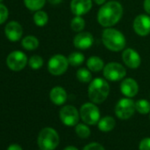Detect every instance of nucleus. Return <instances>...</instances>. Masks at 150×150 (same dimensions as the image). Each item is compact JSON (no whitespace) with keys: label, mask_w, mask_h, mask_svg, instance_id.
I'll use <instances>...</instances> for the list:
<instances>
[{"label":"nucleus","mask_w":150,"mask_h":150,"mask_svg":"<svg viewBox=\"0 0 150 150\" xmlns=\"http://www.w3.org/2000/svg\"><path fill=\"white\" fill-rule=\"evenodd\" d=\"M123 15V7L117 1H109L102 6L97 13L98 23L104 28L116 25Z\"/></svg>","instance_id":"1"},{"label":"nucleus","mask_w":150,"mask_h":150,"mask_svg":"<svg viewBox=\"0 0 150 150\" xmlns=\"http://www.w3.org/2000/svg\"><path fill=\"white\" fill-rule=\"evenodd\" d=\"M102 41L103 45L110 50L114 52L121 51L126 45L125 35L118 30L112 28H106L102 34Z\"/></svg>","instance_id":"2"},{"label":"nucleus","mask_w":150,"mask_h":150,"mask_svg":"<svg viewBox=\"0 0 150 150\" xmlns=\"http://www.w3.org/2000/svg\"><path fill=\"white\" fill-rule=\"evenodd\" d=\"M110 94V85L103 78L92 80L88 87V97L94 103H103Z\"/></svg>","instance_id":"3"},{"label":"nucleus","mask_w":150,"mask_h":150,"mask_svg":"<svg viewBox=\"0 0 150 150\" xmlns=\"http://www.w3.org/2000/svg\"><path fill=\"white\" fill-rule=\"evenodd\" d=\"M37 143L41 150H54L59 144L58 133L53 128H43L39 133Z\"/></svg>","instance_id":"4"},{"label":"nucleus","mask_w":150,"mask_h":150,"mask_svg":"<svg viewBox=\"0 0 150 150\" xmlns=\"http://www.w3.org/2000/svg\"><path fill=\"white\" fill-rule=\"evenodd\" d=\"M81 119L87 125H94L98 124L100 120V110L94 103H84L80 110Z\"/></svg>","instance_id":"5"},{"label":"nucleus","mask_w":150,"mask_h":150,"mask_svg":"<svg viewBox=\"0 0 150 150\" xmlns=\"http://www.w3.org/2000/svg\"><path fill=\"white\" fill-rule=\"evenodd\" d=\"M125 68L121 64L117 62H110L103 68V76L107 81H119L125 77Z\"/></svg>","instance_id":"6"},{"label":"nucleus","mask_w":150,"mask_h":150,"mask_svg":"<svg viewBox=\"0 0 150 150\" xmlns=\"http://www.w3.org/2000/svg\"><path fill=\"white\" fill-rule=\"evenodd\" d=\"M135 110V103L129 97L120 99L115 107L116 116L123 120L130 118Z\"/></svg>","instance_id":"7"},{"label":"nucleus","mask_w":150,"mask_h":150,"mask_svg":"<svg viewBox=\"0 0 150 150\" xmlns=\"http://www.w3.org/2000/svg\"><path fill=\"white\" fill-rule=\"evenodd\" d=\"M69 65L68 58L63 55L57 54L50 57L48 62V70L49 71L55 76L64 74Z\"/></svg>","instance_id":"8"},{"label":"nucleus","mask_w":150,"mask_h":150,"mask_svg":"<svg viewBox=\"0 0 150 150\" xmlns=\"http://www.w3.org/2000/svg\"><path fill=\"white\" fill-rule=\"evenodd\" d=\"M27 63H28L27 55L20 50H14L11 52L6 58L7 66L12 71H19L24 69Z\"/></svg>","instance_id":"9"},{"label":"nucleus","mask_w":150,"mask_h":150,"mask_svg":"<svg viewBox=\"0 0 150 150\" xmlns=\"http://www.w3.org/2000/svg\"><path fill=\"white\" fill-rule=\"evenodd\" d=\"M80 114L78 110L74 106L66 105L64 106L59 112V117L62 123L67 126L76 125L80 119Z\"/></svg>","instance_id":"10"},{"label":"nucleus","mask_w":150,"mask_h":150,"mask_svg":"<svg viewBox=\"0 0 150 150\" xmlns=\"http://www.w3.org/2000/svg\"><path fill=\"white\" fill-rule=\"evenodd\" d=\"M133 30L139 36H146L150 33V17L139 14L133 21Z\"/></svg>","instance_id":"11"},{"label":"nucleus","mask_w":150,"mask_h":150,"mask_svg":"<svg viewBox=\"0 0 150 150\" xmlns=\"http://www.w3.org/2000/svg\"><path fill=\"white\" fill-rule=\"evenodd\" d=\"M92 5V0H71L70 8L75 16H81L91 10Z\"/></svg>","instance_id":"12"},{"label":"nucleus","mask_w":150,"mask_h":150,"mask_svg":"<svg viewBox=\"0 0 150 150\" xmlns=\"http://www.w3.org/2000/svg\"><path fill=\"white\" fill-rule=\"evenodd\" d=\"M122 58L124 63L131 69L138 68L141 64V58L139 53L132 48L125 49L122 53Z\"/></svg>","instance_id":"13"},{"label":"nucleus","mask_w":150,"mask_h":150,"mask_svg":"<svg viewBox=\"0 0 150 150\" xmlns=\"http://www.w3.org/2000/svg\"><path fill=\"white\" fill-rule=\"evenodd\" d=\"M94 43L93 35L89 32H80L73 39V45L79 50L89 49Z\"/></svg>","instance_id":"14"},{"label":"nucleus","mask_w":150,"mask_h":150,"mask_svg":"<svg viewBox=\"0 0 150 150\" xmlns=\"http://www.w3.org/2000/svg\"><path fill=\"white\" fill-rule=\"evenodd\" d=\"M5 33L9 41L18 42L22 36L23 29L19 22L13 21L6 24L5 28Z\"/></svg>","instance_id":"15"},{"label":"nucleus","mask_w":150,"mask_h":150,"mask_svg":"<svg viewBox=\"0 0 150 150\" xmlns=\"http://www.w3.org/2000/svg\"><path fill=\"white\" fill-rule=\"evenodd\" d=\"M120 90L125 96L132 98L138 94L139 86L135 80L132 78H126L122 81L120 85Z\"/></svg>","instance_id":"16"},{"label":"nucleus","mask_w":150,"mask_h":150,"mask_svg":"<svg viewBox=\"0 0 150 150\" xmlns=\"http://www.w3.org/2000/svg\"><path fill=\"white\" fill-rule=\"evenodd\" d=\"M50 98L56 105H62L66 102L67 93L62 87H55L50 90Z\"/></svg>","instance_id":"17"},{"label":"nucleus","mask_w":150,"mask_h":150,"mask_svg":"<svg viewBox=\"0 0 150 150\" xmlns=\"http://www.w3.org/2000/svg\"><path fill=\"white\" fill-rule=\"evenodd\" d=\"M87 66L88 68L93 72H98L104 68V62L103 60L96 56H92L87 60Z\"/></svg>","instance_id":"18"},{"label":"nucleus","mask_w":150,"mask_h":150,"mask_svg":"<svg viewBox=\"0 0 150 150\" xmlns=\"http://www.w3.org/2000/svg\"><path fill=\"white\" fill-rule=\"evenodd\" d=\"M97 125H98V128L100 131H102L103 132H108L114 129L116 121L112 117L106 116V117L101 118Z\"/></svg>","instance_id":"19"},{"label":"nucleus","mask_w":150,"mask_h":150,"mask_svg":"<svg viewBox=\"0 0 150 150\" xmlns=\"http://www.w3.org/2000/svg\"><path fill=\"white\" fill-rule=\"evenodd\" d=\"M21 45L27 50H34L38 48L39 41L34 35H28L23 38L21 42Z\"/></svg>","instance_id":"20"},{"label":"nucleus","mask_w":150,"mask_h":150,"mask_svg":"<svg viewBox=\"0 0 150 150\" xmlns=\"http://www.w3.org/2000/svg\"><path fill=\"white\" fill-rule=\"evenodd\" d=\"M67 58H68L69 64H71L72 66H79V65L82 64L85 61L84 55L81 52H78V51L71 53Z\"/></svg>","instance_id":"21"},{"label":"nucleus","mask_w":150,"mask_h":150,"mask_svg":"<svg viewBox=\"0 0 150 150\" xmlns=\"http://www.w3.org/2000/svg\"><path fill=\"white\" fill-rule=\"evenodd\" d=\"M76 78L79 81L82 83H88L92 81V73L91 71L88 68H81L76 72Z\"/></svg>","instance_id":"22"},{"label":"nucleus","mask_w":150,"mask_h":150,"mask_svg":"<svg viewBox=\"0 0 150 150\" xmlns=\"http://www.w3.org/2000/svg\"><path fill=\"white\" fill-rule=\"evenodd\" d=\"M86 26L85 20L81 16H75L71 21V28L75 32H81Z\"/></svg>","instance_id":"23"},{"label":"nucleus","mask_w":150,"mask_h":150,"mask_svg":"<svg viewBox=\"0 0 150 150\" xmlns=\"http://www.w3.org/2000/svg\"><path fill=\"white\" fill-rule=\"evenodd\" d=\"M34 22L36 26L38 27H43L45 26L47 23H48V21H49V17H48V14L43 12V11H36V13L34 14Z\"/></svg>","instance_id":"24"},{"label":"nucleus","mask_w":150,"mask_h":150,"mask_svg":"<svg viewBox=\"0 0 150 150\" xmlns=\"http://www.w3.org/2000/svg\"><path fill=\"white\" fill-rule=\"evenodd\" d=\"M46 3V0H24V4L30 11L41 10Z\"/></svg>","instance_id":"25"},{"label":"nucleus","mask_w":150,"mask_h":150,"mask_svg":"<svg viewBox=\"0 0 150 150\" xmlns=\"http://www.w3.org/2000/svg\"><path fill=\"white\" fill-rule=\"evenodd\" d=\"M135 110L139 113L146 115L150 111V103L146 99H139L135 102Z\"/></svg>","instance_id":"26"},{"label":"nucleus","mask_w":150,"mask_h":150,"mask_svg":"<svg viewBox=\"0 0 150 150\" xmlns=\"http://www.w3.org/2000/svg\"><path fill=\"white\" fill-rule=\"evenodd\" d=\"M76 134L81 139H87L90 135V129L88 125L84 124H77L75 126Z\"/></svg>","instance_id":"27"},{"label":"nucleus","mask_w":150,"mask_h":150,"mask_svg":"<svg viewBox=\"0 0 150 150\" xmlns=\"http://www.w3.org/2000/svg\"><path fill=\"white\" fill-rule=\"evenodd\" d=\"M28 64L34 70L40 69L43 65V59L42 58V57H40L38 55H34L29 58Z\"/></svg>","instance_id":"28"},{"label":"nucleus","mask_w":150,"mask_h":150,"mask_svg":"<svg viewBox=\"0 0 150 150\" xmlns=\"http://www.w3.org/2000/svg\"><path fill=\"white\" fill-rule=\"evenodd\" d=\"M8 9L6 6L0 4V25L3 24L5 21H6L8 18Z\"/></svg>","instance_id":"29"},{"label":"nucleus","mask_w":150,"mask_h":150,"mask_svg":"<svg viewBox=\"0 0 150 150\" xmlns=\"http://www.w3.org/2000/svg\"><path fill=\"white\" fill-rule=\"evenodd\" d=\"M83 150H105V148L99 143L97 142H92L88 144Z\"/></svg>","instance_id":"30"},{"label":"nucleus","mask_w":150,"mask_h":150,"mask_svg":"<svg viewBox=\"0 0 150 150\" xmlns=\"http://www.w3.org/2000/svg\"><path fill=\"white\" fill-rule=\"evenodd\" d=\"M139 150H150V138L143 139L139 145Z\"/></svg>","instance_id":"31"},{"label":"nucleus","mask_w":150,"mask_h":150,"mask_svg":"<svg viewBox=\"0 0 150 150\" xmlns=\"http://www.w3.org/2000/svg\"><path fill=\"white\" fill-rule=\"evenodd\" d=\"M143 6H144V10L146 11V13L147 14H150V0H144Z\"/></svg>","instance_id":"32"},{"label":"nucleus","mask_w":150,"mask_h":150,"mask_svg":"<svg viewBox=\"0 0 150 150\" xmlns=\"http://www.w3.org/2000/svg\"><path fill=\"white\" fill-rule=\"evenodd\" d=\"M7 150H22V148L18 144H12V145L9 146V147L7 148Z\"/></svg>","instance_id":"33"},{"label":"nucleus","mask_w":150,"mask_h":150,"mask_svg":"<svg viewBox=\"0 0 150 150\" xmlns=\"http://www.w3.org/2000/svg\"><path fill=\"white\" fill-rule=\"evenodd\" d=\"M93 1L98 6H103V4L106 3V0H93Z\"/></svg>","instance_id":"34"},{"label":"nucleus","mask_w":150,"mask_h":150,"mask_svg":"<svg viewBox=\"0 0 150 150\" xmlns=\"http://www.w3.org/2000/svg\"><path fill=\"white\" fill-rule=\"evenodd\" d=\"M48 1H49V3H50L52 5H57L62 2V0H48Z\"/></svg>","instance_id":"35"},{"label":"nucleus","mask_w":150,"mask_h":150,"mask_svg":"<svg viewBox=\"0 0 150 150\" xmlns=\"http://www.w3.org/2000/svg\"><path fill=\"white\" fill-rule=\"evenodd\" d=\"M64 150H79V149L76 146H68Z\"/></svg>","instance_id":"36"},{"label":"nucleus","mask_w":150,"mask_h":150,"mask_svg":"<svg viewBox=\"0 0 150 150\" xmlns=\"http://www.w3.org/2000/svg\"><path fill=\"white\" fill-rule=\"evenodd\" d=\"M2 1H3V0H0V3H1V2H2Z\"/></svg>","instance_id":"37"}]
</instances>
